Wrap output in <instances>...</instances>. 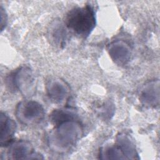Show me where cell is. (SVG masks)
Here are the masks:
<instances>
[{"label":"cell","instance_id":"obj_1","mask_svg":"<svg viewBox=\"0 0 160 160\" xmlns=\"http://www.w3.org/2000/svg\"><path fill=\"white\" fill-rule=\"evenodd\" d=\"M65 22L67 28L74 34L86 38L95 28V12L89 5L74 8L67 14Z\"/></svg>","mask_w":160,"mask_h":160},{"label":"cell","instance_id":"obj_2","mask_svg":"<svg viewBox=\"0 0 160 160\" xmlns=\"http://www.w3.org/2000/svg\"><path fill=\"white\" fill-rule=\"evenodd\" d=\"M56 126V129L49 136V146L56 151L65 152L71 149L79 138L81 127L74 119L63 122Z\"/></svg>","mask_w":160,"mask_h":160},{"label":"cell","instance_id":"obj_3","mask_svg":"<svg viewBox=\"0 0 160 160\" xmlns=\"http://www.w3.org/2000/svg\"><path fill=\"white\" fill-rule=\"evenodd\" d=\"M16 115L18 120L24 124H36L43 119L44 110L38 102L24 101L17 106Z\"/></svg>","mask_w":160,"mask_h":160},{"label":"cell","instance_id":"obj_4","mask_svg":"<svg viewBox=\"0 0 160 160\" xmlns=\"http://www.w3.org/2000/svg\"><path fill=\"white\" fill-rule=\"evenodd\" d=\"M8 86L14 91H19L24 94L30 93L34 85V78L28 68H21L12 72L7 78Z\"/></svg>","mask_w":160,"mask_h":160},{"label":"cell","instance_id":"obj_5","mask_svg":"<svg viewBox=\"0 0 160 160\" xmlns=\"http://www.w3.org/2000/svg\"><path fill=\"white\" fill-rule=\"evenodd\" d=\"M8 146V156L9 159H31L42 158L34 151L32 145L28 141L22 140L12 141Z\"/></svg>","mask_w":160,"mask_h":160},{"label":"cell","instance_id":"obj_6","mask_svg":"<svg viewBox=\"0 0 160 160\" xmlns=\"http://www.w3.org/2000/svg\"><path fill=\"white\" fill-rule=\"evenodd\" d=\"M16 129V122L5 113L0 115V140L1 146H7L12 142Z\"/></svg>","mask_w":160,"mask_h":160},{"label":"cell","instance_id":"obj_7","mask_svg":"<svg viewBox=\"0 0 160 160\" xmlns=\"http://www.w3.org/2000/svg\"><path fill=\"white\" fill-rule=\"evenodd\" d=\"M47 91L49 97L56 102H61L66 98L68 86L61 81L52 80L48 84Z\"/></svg>","mask_w":160,"mask_h":160},{"label":"cell","instance_id":"obj_8","mask_svg":"<svg viewBox=\"0 0 160 160\" xmlns=\"http://www.w3.org/2000/svg\"><path fill=\"white\" fill-rule=\"evenodd\" d=\"M159 88V85L156 87L154 83H150L146 86L141 94V100L144 104L148 105H155L156 101H159V91L156 92V89Z\"/></svg>","mask_w":160,"mask_h":160},{"label":"cell","instance_id":"obj_9","mask_svg":"<svg viewBox=\"0 0 160 160\" xmlns=\"http://www.w3.org/2000/svg\"><path fill=\"white\" fill-rule=\"evenodd\" d=\"M124 44H116L110 49V53L112 56L115 60L123 62L126 60H128L129 57V51L126 46Z\"/></svg>","mask_w":160,"mask_h":160}]
</instances>
